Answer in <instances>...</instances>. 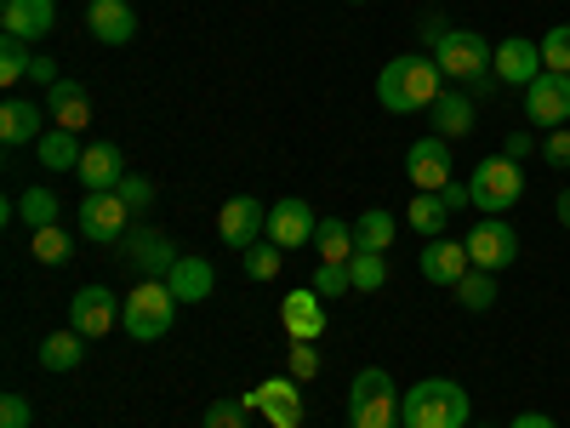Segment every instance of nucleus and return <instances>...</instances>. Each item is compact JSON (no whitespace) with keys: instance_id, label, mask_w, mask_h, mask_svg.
I'll use <instances>...</instances> for the list:
<instances>
[{"instance_id":"1","label":"nucleus","mask_w":570,"mask_h":428,"mask_svg":"<svg viewBox=\"0 0 570 428\" xmlns=\"http://www.w3.org/2000/svg\"><path fill=\"white\" fill-rule=\"evenodd\" d=\"M445 91V75L434 58L422 52H400L383 64V75H376V104H383L389 115H416V109H434V98Z\"/></svg>"},{"instance_id":"2","label":"nucleus","mask_w":570,"mask_h":428,"mask_svg":"<svg viewBox=\"0 0 570 428\" xmlns=\"http://www.w3.org/2000/svg\"><path fill=\"white\" fill-rule=\"evenodd\" d=\"M434 64H440L445 80H462L473 98L497 91V46L485 35H473V29H445L434 40Z\"/></svg>"},{"instance_id":"3","label":"nucleus","mask_w":570,"mask_h":428,"mask_svg":"<svg viewBox=\"0 0 570 428\" xmlns=\"http://www.w3.org/2000/svg\"><path fill=\"white\" fill-rule=\"evenodd\" d=\"M468 389L451 377H422L400 395V428H468Z\"/></svg>"},{"instance_id":"4","label":"nucleus","mask_w":570,"mask_h":428,"mask_svg":"<svg viewBox=\"0 0 570 428\" xmlns=\"http://www.w3.org/2000/svg\"><path fill=\"white\" fill-rule=\"evenodd\" d=\"M177 298H171V285L166 280H137L131 292H126V309H120V320H126V338H137V343H160L166 331H171V320H177Z\"/></svg>"},{"instance_id":"5","label":"nucleus","mask_w":570,"mask_h":428,"mask_svg":"<svg viewBox=\"0 0 570 428\" xmlns=\"http://www.w3.org/2000/svg\"><path fill=\"white\" fill-rule=\"evenodd\" d=\"M348 428H400V389L383 366H365L348 389Z\"/></svg>"},{"instance_id":"6","label":"nucleus","mask_w":570,"mask_h":428,"mask_svg":"<svg viewBox=\"0 0 570 428\" xmlns=\"http://www.w3.org/2000/svg\"><path fill=\"white\" fill-rule=\"evenodd\" d=\"M468 188H473V212L502 217V212L519 206V195H525V172H519V160H508V155H485L480 166H473Z\"/></svg>"},{"instance_id":"7","label":"nucleus","mask_w":570,"mask_h":428,"mask_svg":"<svg viewBox=\"0 0 570 428\" xmlns=\"http://www.w3.org/2000/svg\"><path fill=\"white\" fill-rule=\"evenodd\" d=\"M120 252H126V263H131L142 280H171V269L183 263V252L166 241L160 228H149V223H131L126 241H120Z\"/></svg>"},{"instance_id":"8","label":"nucleus","mask_w":570,"mask_h":428,"mask_svg":"<svg viewBox=\"0 0 570 428\" xmlns=\"http://www.w3.org/2000/svg\"><path fill=\"white\" fill-rule=\"evenodd\" d=\"M468 257H473V269L502 274V269L519 257V234H513V223H508V217H480V223L468 228Z\"/></svg>"},{"instance_id":"9","label":"nucleus","mask_w":570,"mask_h":428,"mask_svg":"<svg viewBox=\"0 0 570 428\" xmlns=\"http://www.w3.org/2000/svg\"><path fill=\"white\" fill-rule=\"evenodd\" d=\"M120 298L109 292V285H80V292L69 298V325L80 331V338L91 343V338H109V331L120 325Z\"/></svg>"},{"instance_id":"10","label":"nucleus","mask_w":570,"mask_h":428,"mask_svg":"<svg viewBox=\"0 0 570 428\" xmlns=\"http://www.w3.org/2000/svg\"><path fill=\"white\" fill-rule=\"evenodd\" d=\"M131 228V206L120 195H86L80 201V241L91 246H120Z\"/></svg>"},{"instance_id":"11","label":"nucleus","mask_w":570,"mask_h":428,"mask_svg":"<svg viewBox=\"0 0 570 428\" xmlns=\"http://www.w3.org/2000/svg\"><path fill=\"white\" fill-rule=\"evenodd\" d=\"M405 177L416 183V195H440V188L456 177L451 143H445V137H416L411 149H405Z\"/></svg>"},{"instance_id":"12","label":"nucleus","mask_w":570,"mask_h":428,"mask_svg":"<svg viewBox=\"0 0 570 428\" xmlns=\"http://www.w3.org/2000/svg\"><path fill=\"white\" fill-rule=\"evenodd\" d=\"M252 411H263L274 428H303V383L297 377H268V383H257L252 395H240Z\"/></svg>"},{"instance_id":"13","label":"nucleus","mask_w":570,"mask_h":428,"mask_svg":"<svg viewBox=\"0 0 570 428\" xmlns=\"http://www.w3.org/2000/svg\"><path fill=\"white\" fill-rule=\"evenodd\" d=\"M263 228H268V206H263V201H252V195L223 201V212H217V241H223V246L246 252V246L263 241Z\"/></svg>"},{"instance_id":"14","label":"nucleus","mask_w":570,"mask_h":428,"mask_svg":"<svg viewBox=\"0 0 570 428\" xmlns=\"http://www.w3.org/2000/svg\"><path fill=\"white\" fill-rule=\"evenodd\" d=\"M416 269H422V280H428V285H451V292H456V285L473 274L468 241H451V234H440V241H428V246H422Z\"/></svg>"},{"instance_id":"15","label":"nucleus","mask_w":570,"mask_h":428,"mask_svg":"<svg viewBox=\"0 0 570 428\" xmlns=\"http://www.w3.org/2000/svg\"><path fill=\"white\" fill-rule=\"evenodd\" d=\"M525 115L537 120V126H548V132H559V126H570V75H537L531 86H525Z\"/></svg>"},{"instance_id":"16","label":"nucleus","mask_w":570,"mask_h":428,"mask_svg":"<svg viewBox=\"0 0 570 428\" xmlns=\"http://www.w3.org/2000/svg\"><path fill=\"white\" fill-rule=\"evenodd\" d=\"M58 23V0H7L0 7V35H12L23 46H40Z\"/></svg>"},{"instance_id":"17","label":"nucleus","mask_w":570,"mask_h":428,"mask_svg":"<svg viewBox=\"0 0 570 428\" xmlns=\"http://www.w3.org/2000/svg\"><path fill=\"white\" fill-rule=\"evenodd\" d=\"M80 188L86 195H115V188L126 183V155H120V143H86V155H80Z\"/></svg>"},{"instance_id":"18","label":"nucleus","mask_w":570,"mask_h":428,"mask_svg":"<svg viewBox=\"0 0 570 428\" xmlns=\"http://www.w3.org/2000/svg\"><path fill=\"white\" fill-rule=\"evenodd\" d=\"M314 228H320V217L308 212V201H274L268 206V241L274 246H285V252H297V246H308L314 241Z\"/></svg>"},{"instance_id":"19","label":"nucleus","mask_w":570,"mask_h":428,"mask_svg":"<svg viewBox=\"0 0 570 428\" xmlns=\"http://www.w3.org/2000/svg\"><path fill=\"white\" fill-rule=\"evenodd\" d=\"M542 75V46L531 40V35H508V40H497V80H508V86H531Z\"/></svg>"},{"instance_id":"20","label":"nucleus","mask_w":570,"mask_h":428,"mask_svg":"<svg viewBox=\"0 0 570 428\" xmlns=\"http://www.w3.org/2000/svg\"><path fill=\"white\" fill-rule=\"evenodd\" d=\"M86 35L104 40V46H126V40H137V12L126 7V0H91L86 7Z\"/></svg>"},{"instance_id":"21","label":"nucleus","mask_w":570,"mask_h":428,"mask_svg":"<svg viewBox=\"0 0 570 428\" xmlns=\"http://www.w3.org/2000/svg\"><path fill=\"white\" fill-rule=\"evenodd\" d=\"M279 320L285 331H292V343H320V331H325V298L314 292V285H303V292H292L279 303Z\"/></svg>"},{"instance_id":"22","label":"nucleus","mask_w":570,"mask_h":428,"mask_svg":"<svg viewBox=\"0 0 570 428\" xmlns=\"http://www.w3.org/2000/svg\"><path fill=\"white\" fill-rule=\"evenodd\" d=\"M46 132V115H40V104L35 98H7V109H0V143L7 149H23V143H40Z\"/></svg>"},{"instance_id":"23","label":"nucleus","mask_w":570,"mask_h":428,"mask_svg":"<svg viewBox=\"0 0 570 428\" xmlns=\"http://www.w3.org/2000/svg\"><path fill=\"white\" fill-rule=\"evenodd\" d=\"M428 115H434V137H445V143H456V137L473 132V98H468L462 86H445Z\"/></svg>"},{"instance_id":"24","label":"nucleus","mask_w":570,"mask_h":428,"mask_svg":"<svg viewBox=\"0 0 570 428\" xmlns=\"http://www.w3.org/2000/svg\"><path fill=\"white\" fill-rule=\"evenodd\" d=\"M166 285H171V298H177V303H206V298L217 292V269H212L206 257H183V263L171 269Z\"/></svg>"},{"instance_id":"25","label":"nucleus","mask_w":570,"mask_h":428,"mask_svg":"<svg viewBox=\"0 0 570 428\" xmlns=\"http://www.w3.org/2000/svg\"><path fill=\"white\" fill-rule=\"evenodd\" d=\"M46 115H52L63 132H86L91 126V98H86L75 80H58L52 91H46Z\"/></svg>"},{"instance_id":"26","label":"nucleus","mask_w":570,"mask_h":428,"mask_svg":"<svg viewBox=\"0 0 570 428\" xmlns=\"http://www.w3.org/2000/svg\"><path fill=\"white\" fill-rule=\"evenodd\" d=\"M35 155H40V166L46 172H80V132H63V126H52L40 143H35Z\"/></svg>"},{"instance_id":"27","label":"nucleus","mask_w":570,"mask_h":428,"mask_svg":"<svg viewBox=\"0 0 570 428\" xmlns=\"http://www.w3.org/2000/svg\"><path fill=\"white\" fill-rule=\"evenodd\" d=\"M394 234H400V217L383 212V206H371V212L354 217V246H360V252H389Z\"/></svg>"},{"instance_id":"28","label":"nucleus","mask_w":570,"mask_h":428,"mask_svg":"<svg viewBox=\"0 0 570 428\" xmlns=\"http://www.w3.org/2000/svg\"><path fill=\"white\" fill-rule=\"evenodd\" d=\"M314 252H320V263H348L360 246H354V223H343V217H320V228H314Z\"/></svg>"},{"instance_id":"29","label":"nucleus","mask_w":570,"mask_h":428,"mask_svg":"<svg viewBox=\"0 0 570 428\" xmlns=\"http://www.w3.org/2000/svg\"><path fill=\"white\" fill-rule=\"evenodd\" d=\"M29 257H35V263H46V269H63V263L75 257V234H69V228H58V223L35 228V234H29Z\"/></svg>"},{"instance_id":"30","label":"nucleus","mask_w":570,"mask_h":428,"mask_svg":"<svg viewBox=\"0 0 570 428\" xmlns=\"http://www.w3.org/2000/svg\"><path fill=\"white\" fill-rule=\"evenodd\" d=\"M80 360H86V338H80L75 325L52 331V338L40 343V366H46V371H75Z\"/></svg>"},{"instance_id":"31","label":"nucleus","mask_w":570,"mask_h":428,"mask_svg":"<svg viewBox=\"0 0 570 428\" xmlns=\"http://www.w3.org/2000/svg\"><path fill=\"white\" fill-rule=\"evenodd\" d=\"M405 223H411L416 234H428V241H440L445 223H451V206H445L440 195H416V201L405 206Z\"/></svg>"},{"instance_id":"32","label":"nucleus","mask_w":570,"mask_h":428,"mask_svg":"<svg viewBox=\"0 0 570 428\" xmlns=\"http://www.w3.org/2000/svg\"><path fill=\"white\" fill-rule=\"evenodd\" d=\"M18 217L29 223V234L35 228H46V223H58V195H52V188H23V195H18Z\"/></svg>"},{"instance_id":"33","label":"nucleus","mask_w":570,"mask_h":428,"mask_svg":"<svg viewBox=\"0 0 570 428\" xmlns=\"http://www.w3.org/2000/svg\"><path fill=\"white\" fill-rule=\"evenodd\" d=\"M456 303L468 309V314H485V309H497V274H485V269H473L462 285H456Z\"/></svg>"},{"instance_id":"34","label":"nucleus","mask_w":570,"mask_h":428,"mask_svg":"<svg viewBox=\"0 0 570 428\" xmlns=\"http://www.w3.org/2000/svg\"><path fill=\"white\" fill-rule=\"evenodd\" d=\"M348 274H354V292H383L389 285V257L383 252H354Z\"/></svg>"},{"instance_id":"35","label":"nucleus","mask_w":570,"mask_h":428,"mask_svg":"<svg viewBox=\"0 0 570 428\" xmlns=\"http://www.w3.org/2000/svg\"><path fill=\"white\" fill-rule=\"evenodd\" d=\"M29 69H35V52H29V46L12 40V35H0V86L29 80Z\"/></svg>"},{"instance_id":"36","label":"nucleus","mask_w":570,"mask_h":428,"mask_svg":"<svg viewBox=\"0 0 570 428\" xmlns=\"http://www.w3.org/2000/svg\"><path fill=\"white\" fill-rule=\"evenodd\" d=\"M240 257H246V274H252V280H279V269H285V263H279V257H285V246H274L268 234H263L257 246H246Z\"/></svg>"},{"instance_id":"37","label":"nucleus","mask_w":570,"mask_h":428,"mask_svg":"<svg viewBox=\"0 0 570 428\" xmlns=\"http://www.w3.org/2000/svg\"><path fill=\"white\" fill-rule=\"evenodd\" d=\"M537 46H542V69L548 75H570V23H553Z\"/></svg>"},{"instance_id":"38","label":"nucleus","mask_w":570,"mask_h":428,"mask_svg":"<svg viewBox=\"0 0 570 428\" xmlns=\"http://www.w3.org/2000/svg\"><path fill=\"white\" fill-rule=\"evenodd\" d=\"M314 292L331 303V298H348L354 292V274H348V263H320L314 269Z\"/></svg>"},{"instance_id":"39","label":"nucleus","mask_w":570,"mask_h":428,"mask_svg":"<svg viewBox=\"0 0 570 428\" xmlns=\"http://www.w3.org/2000/svg\"><path fill=\"white\" fill-rule=\"evenodd\" d=\"M200 428H252V406L246 400H217V406H206Z\"/></svg>"},{"instance_id":"40","label":"nucleus","mask_w":570,"mask_h":428,"mask_svg":"<svg viewBox=\"0 0 570 428\" xmlns=\"http://www.w3.org/2000/svg\"><path fill=\"white\" fill-rule=\"evenodd\" d=\"M285 377L314 383V377H320V349H314V343H292V354H285Z\"/></svg>"},{"instance_id":"41","label":"nucleus","mask_w":570,"mask_h":428,"mask_svg":"<svg viewBox=\"0 0 570 428\" xmlns=\"http://www.w3.org/2000/svg\"><path fill=\"white\" fill-rule=\"evenodd\" d=\"M115 195H120V201L131 206V217H137V212H149V206H155V183H149V177H137V172H126V183L115 188Z\"/></svg>"},{"instance_id":"42","label":"nucleus","mask_w":570,"mask_h":428,"mask_svg":"<svg viewBox=\"0 0 570 428\" xmlns=\"http://www.w3.org/2000/svg\"><path fill=\"white\" fill-rule=\"evenodd\" d=\"M0 428H35V406L23 395H7L0 400Z\"/></svg>"},{"instance_id":"43","label":"nucleus","mask_w":570,"mask_h":428,"mask_svg":"<svg viewBox=\"0 0 570 428\" xmlns=\"http://www.w3.org/2000/svg\"><path fill=\"white\" fill-rule=\"evenodd\" d=\"M542 160H548V166H559V172H570V126L548 132V143H542Z\"/></svg>"},{"instance_id":"44","label":"nucleus","mask_w":570,"mask_h":428,"mask_svg":"<svg viewBox=\"0 0 570 428\" xmlns=\"http://www.w3.org/2000/svg\"><path fill=\"white\" fill-rule=\"evenodd\" d=\"M440 201H445V206H451V212H462V206H473V188H468V183H456V177H451V183H445V188H440Z\"/></svg>"},{"instance_id":"45","label":"nucleus","mask_w":570,"mask_h":428,"mask_svg":"<svg viewBox=\"0 0 570 428\" xmlns=\"http://www.w3.org/2000/svg\"><path fill=\"white\" fill-rule=\"evenodd\" d=\"M531 149H537V143H531V132H508V143H502V155H508V160H525Z\"/></svg>"},{"instance_id":"46","label":"nucleus","mask_w":570,"mask_h":428,"mask_svg":"<svg viewBox=\"0 0 570 428\" xmlns=\"http://www.w3.org/2000/svg\"><path fill=\"white\" fill-rule=\"evenodd\" d=\"M29 80H40L46 91H52V86H58V64L46 58V52H35V69H29Z\"/></svg>"},{"instance_id":"47","label":"nucleus","mask_w":570,"mask_h":428,"mask_svg":"<svg viewBox=\"0 0 570 428\" xmlns=\"http://www.w3.org/2000/svg\"><path fill=\"white\" fill-rule=\"evenodd\" d=\"M508 428H559V422H553L548 411H519V417H513Z\"/></svg>"},{"instance_id":"48","label":"nucleus","mask_w":570,"mask_h":428,"mask_svg":"<svg viewBox=\"0 0 570 428\" xmlns=\"http://www.w3.org/2000/svg\"><path fill=\"white\" fill-rule=\"evenodd\" d=\"M553 212H559V223L570 228V188H564V195H559V206H553Z\"/></svg>"},{"instance_id":"49","label":"nucleus","mask_w":570,"mask_h":428,"mask_svg":"<svg viewBox=\"0 0 570 428\" xmlns=\"http://www.w3.org/2000/svg\"><path fill=\"white\" fill-rule=\"evenodd\" d=\"M348 7H365V0H348Z\"/></svg>"}]
</instances>
